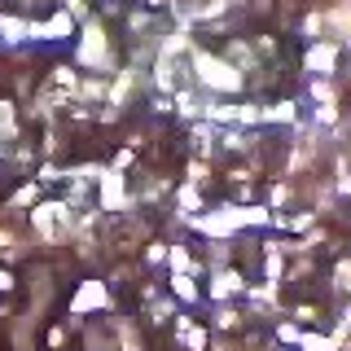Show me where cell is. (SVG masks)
<instances>
[{
    "instance_id": "cell-23",
    "label": "cell",
    "mask_w": 351,
    "mask_h": 351,
    "mask_svg": "<svg viewBox=\"0 0 351 351\" xmlns=\"http://www.w3.org/2000/svg\"><path fill=\"white\" fill-rule=\"evenodd\" d=\"M53 84H58V88H75V71H71V66H58V71H53Z\"/></svg>"
},
{
    "instance_id": "cell-12",
    "label": "cell",
    "mask_w": 351,
    "mask_h": 351,
    "mask_svg": "<svg viewBox=\"0 0 351 351\" xmlns=\"http://www.w3.org/2000/svg\"><path fill=\"white\" fill-rule=\"evenodd\" d=\"M237 290H241V277H237V272H219L215 285H211L215 299H228V294H237Z\"/></svg>"
},
{
    "instance_id": "cell-16",
    "label": "cell",
    "mask_w": 351,
    "mask_h": 351,
    "mask_svg": "<svg viewBox=\"0 0 351 351\" xmlns=\"http://www.w3.org/2000/svg\"><path fill=\"white\" fill-rule=\"evenodd\" d=\"M171 290H176V294H180V299H184V303H193V299H197V290H193V281H189V277H184V272H176V277H171Z\"/></svg>"
},
{
    "instance_id": "cell-27",
    "label": "cell",
    "mask_w": 351,
    "mask_h": 351,
    "mask_svg": "<svg viewBox=\"0 0 351 351\" xmlns=\"http://www.w3.org/2000/svg\"><path fill=\"white\" fill-rule=\"evenodd\" d=\"M27 202H36V184H27V189H18V197H14V206H27Z\"/></svg>"
},
{
    "instance_id": "cell-24",
    "label": "cell",
    "mask_w": 351,
    "mask_h": 351,
    "mask_svg": "<svg viewBox=\"0 0 351 351\" xmlns=\"http://www.w3.org/2000/svg\"><path fill=\"white\" fill-rule=\"evenodd\" d=\"M101 93H106V84H101V80H88V84L80 88V97H84V101H93V97H101Z\"/></svg>"
},
{
    "instance_id": "cell-34",
    "label": "cell",
    "mask_w": 351,
    "mask_h": 351,
    "mask_svg": "<svg viewBox=\"0 0 351 351\" xmlns=\"http://www.w3.org/2000/svg\"><path fill=\"white\" fill-rule=\"evenodd\" d=\"M22 5H27V9H31V5H40V0H22Z\"/></svg>"
},
{
    "instance_id": "cell-6",
    "label": "cell",
    "mask_w": 351,
    "mask_h": 351,
    "mask_svg": "<svg viewBox=\"0 0 351 351\" xmlns=\"http://www.w3.org/2000/svg\"><path fill=\"white\" fill-rule=\"evenodd\" d=\"M101 206H106V211H123V206H128V189H123V176H119V171L101 176Z\"/></svg>"
},
{
    "instance_id": "cell-26",
    "label": "cell",
    "mask_w": 351,
    "mask_h": 351,
    "mask_svg": "<svg viewBox=\"0 0 351 351\" xmlns=\"http://www.w3.org/2000/svg\"><path fill=\"white\" fill-rule=\"evenodd\" d=\"M215 321L224 325V329H233V325H237V312H233V307H219V316H215Z\"/></svg>"
},
{
    "instance_id": "cell-11",
    "label": "cell",
    "mask_w": 351,
    "mask_h": 351,
    "mask_svg": "<svg viewBox=\"0 0 351 351\" xmlns=\"http://www.w3.org/2000/svg\"><path fill=\"white\" fill-rule=\"evenodd\" d=\"M27 36H31V22H22V18H0V40L18 44V40H27Z\"/></svg>"
},
{
    "instance_id": "cell-7",
    "label": "cell",
    "mask_w": 351,
    "mask_h": 351,
    "mask_svg": "<svg viewBox=\"0 0 351 351\" xmlns=\"http://www.w3.org/2000/svg\"><path fill=\"white\" fill-rule=\"evenodd\" d=\"M180 71H184V66L176 58H162V53H158V62H154V84H158L162 93H180Z\"/></svg>"
},
{
    "instance_id": "cell-9",
    "label": "cell",
    "mask_w": 351,
    "mask_h": 351,
    "mask_svg": "<svg viewBox=\"0 0 351 351\" xmlns=\"http://www.w3.org/2000/svg\"><path fill=\"white\" fill-rule=\"evenodd\" d=\"M176 110H180L184 119H197V114H206V97H197V93H189V88H180V93H176Z\"/></svg>"
},
{
    "instance_id": "cell-17",
    "label": "cell",
    "mask_w": 351,
    "mask_h": 351,
    "mask_svg": "<svg viewBox=\"0 0 351 351\" xmlns=\"http://www.w3.org/2000/svg\"><path fill=\"white\" fill-rule=\"evenodd\" d=\"M197 206H202V193H197L193 184H184V189H180V211H184V215H193Z\"/></svg>"
},
{
    "instance_id": "cell-30",
    "label": "cell",
    "mask_w": 351,
    "mask_h": 351,
    "mask_svg": "<svg viewBox=\"0 0 351 351\" xmlns=\"http://www.w3.org/2000/svg\"><path fill=\"white\" fill-rule=\"evenodd\" d=\"M285 197H290V184H277V189H272V202H277V206H281V202H285Z\"/></svg>"
},
{
    "instance_id": "cell-2",
    "label": "cell",
    "mask_w": 351,
    "mask_h": 351,
    "mask_svg": "<svg viewBox=\"0 0 351 351\" xmlns=\"http://www.w3.org/2000/svg\"><path fill=\"white\" fill-rule=\"evenodd\" d=\"M80 66H93V71H110L114 58H110V40L101 31V22H88L84 27V40H80Z\"/></svg>"
},
{
    "instance_id": "cell-22",
    "label": "cell",
    "mask_w": 351,
    "mask_h": 351,
    "mask_svg": "<svg viewBox=\"0 0 351 351\" xmlns=\"http://www.w3.org/2000/svg\"><path fill=\"white\" fill-rule=\"evenodd\" d=\"M334 189L338 193H351V167H347L343 158H338V184H334Z\"/></svg>"
},
{
    "instance_id": "cell-5",
    "label": "cell",
    "mask_w": 351,
    "mask_h": 351,
    "mask_svg": "<svg viewBox=\"0 0 351 351\" xmlns=\"http://www.w3.org/2000/svg\"><path fill=\"white\" fill-rule=\"evenodd\" d=\"M75 31L71 14H53L49 22H31V40H66Z\"/></svg>"
},
{
    "instance_id": "cell-25",
    "label": "cell",
    "mask_w": 351,
    "mask_h": 351,
    "mask_svg": "<svg viewBox=\"0 0 351 351\" xmlns=\"http://www.w3.org/2000/svg\"><path fill=\"white\" fill-rule=\"evenodd\" d=\"M189 180H193V184H206V180H211V176H206V162H202V158L189 162Z\"/></svg>"
},
{
    "instance_id": "cell-19",
    "label": "cell",
    "mask_w": 351,
    "mask_h": 351,
    "mask_svg": "<svg viewBox=\"0 0 351 351\" xmlns=\"http://www.w3.org/2000/svg\"><path fill=\"white\" fill-rule=\"evenodd\" d=\"M321 31H325V14H307L303 18V36L307 40H321Z\"/></svg>"
},
{
    "instance_id": "cell-15",
    "label": "cell",
    "mask_w": 351,
    "mask_h": 351,
    "mask_svg": "<svg viewBox=\"0 0 351 351\" xmlns=\"http://www.w3.org/2000/svg\"><path fill=\"white\" fill-rule=\"evenodd\" d=\"M219 141H224V149H250V141H255V136H241L237 128H228V132H219Z\"/></svg>"
},
{
    "instance_id": "cell-18",
    "label": "cell",
    "mask_w": 351,
    "mask_h": 351,
    "mask_svg": "<svg viewBox=\"0 0 351 351\" xmlns=\"http://www.w3.org/2000/svg\"><path fill=\"white\" fill-rule=\"evenodd\" d=\"M211 141H215V132L206 128V123L193 128V145H197V154H211Z\"/></svg>"
},
{
    "instance_id": "cell-32",
    "label": "cell",
    "mask_w": 351,
    "mask_h": 351,
    "mask_svg": "<svg viewBox=\"0 0 351 351\" xmlns=\"http://www.w3.org/2000/svg\"><path fill=\"white\" fill-rule=\"evenodd\" d=\"M145 5H149V9H158V5H171V0H145Z\"/></svg>"
},
{
    "instance_id": "cell-4",
    "label": "cell",
    "mask_w": 351,
    "mask_h": 351,
    "mask_svg": "<svg viewBox=\"0 0 351 351\" xmlns=\"http://www.w3.org/2000/svg\"><path fill=\"white\" fill-rule=\"evenodd\" d=\"M303 66H307L312 75H334V71H338V44H334V40H316L312 49H307Z\"/></svg>"
},
{
    "instance_id": "cell-13",
    "label": "cell",
    "mask_w": 351,
    "mask_h": 351,
    "mask_svg": "<svg viewBox=\"0 0 351 351\" xmlns=\"http://www.w3.org/2000/svg\"><path fill=\"white\" fill-rule=\"evenodd\" d=\"M263 119H268V123H294V101H277V106H268V110H263Z\"/></svg>"
},
{
    "instance_id": "cell-28",
    "label": "cell",
    "mask_w": 351,
    "mask_h": 351,
    "mask_svg": "<svg viewBox=\"0 0 351 351\" xmlns=\"http://www.w3.org/2000/svg\"><path fill=\"white\" fill-rule=\"evenodd\" d=\"M167 259H171V268H180V272H184V268H189V255H184V250H180V246H176V250H171V255H167Z\"/></svg>"
},
{
    "instance_id": "cell-29",
    "label": "cell",
    "mask_w": 351,
    "mask_h": 351,
    "mask_svg": "<svg viewBox=\"0 0 351 351\" xmlns=\"http://www.w3.org/2000/svg\"><path fill=\"white\" fill-rule=\"evenodd\" d=\"M277 334L285 338V343H303V334H299V329H294V325H281V329H277Z\"/></svg>"
},
{
    "instance_id": "cell-21",
    "label": "cell",
    "mask_w": 351,
    "mask_h": 351,
    "mask_svg": "<svg viewBox=\"0 0 351 351\" xmlns=\"http://www.w3.org/2000/svg\"><path fill=\"white\" fill-rule=\"evenodd\" d=\"M303 351H334V338H316V334H307V338H303Z\"/></svg>"
},
{
    "instance_id": "cell-33",
    "label": "cell",
    "mask_w": 351,
    "mask_h": 351,
    "mask_svg": "<svg viewBox=\"0 0 351 351\" xmlns=\"http://www.w3.org/2000/svg\"><path fill=\"white\" fill-rule=\"evenodd\" d=\"M5 114H9V106H5V101H0V119H5Z\"/></svg>"
},
{
    "instance_id": "cell-1",
    "label": "cell",
    "mask_w": 351,
    "mask_h": 351,
    "mask_svg": "<svg viewBox=\"0 0 351 351\" xmlns=\"http://www.w3.org/2000/svg\"><path fill=\"white\" fill-rule=\"evenodd\" d=\"M193 71H197V84L211 88V93H241V84H246L237 66H228L215 53H193Z\"/></svg>"
},
{
    "instance_id": "cell-3",
    "label": "cell",
    "mask_w": 351,
    "mask_h": 351,
    "mask_svg": "<svg viewBox=\"0 0 351 351\" xmlns=\"http://www.w3.org/2000/svg\"><path fill=\"white\" fill-rule=\"evenodd\" d=\"M71 224H75V219H71V206H66V202H44V206H36V228L49 241L62 237Z\"/></svg>"
},
{
    "instance_id": "cell-10",
    "label": "cell",
    "mask_w": 351,
    "mask_h": 351,
    "mask_svg": "<svg viewBox=\"0 0 351 351\" xmlns=\"http://www.w3.org/2000/svg\"><path fill=\"white\" fill-rule=\"evenodd\" d=\"M106 290H101V281H88L84 290H80V299H75V312H88V307H106Z\"/></svg>"
},
{
    "instance_id": "cell-8",
    "label": "cell",
    "mask_w": 351,
    "mask_h": 351,
    "mask_svg": "<svg viewBox=\"0 0 351 351\" xmlns=\"http://www.w3.org/2000/svg\"><path fill=\"white\" fill-rule=\"evenodd\" d=\"M325 27L338 40H351V0H338L334 9H325Z\"/></svg>"
},
{
    "instance_id": "cell-14",
    "label": "cell",
    "mask_w": 351,
    "mask_h": 351,
    "mask_svg": "<svg viewBox=\"0 0 351 351\" xmlns=\"http://www.w3.org/2000/svg\"><path fill=\"white\" fill-rule=\"evenodd\" d=\"M312 97L321 106H338V88L329 84V80H312Z\"/></svg>"
},
{
    "instance_id": "cell-31",
    "label": "cell",
    "mask_w": 351,
    "mask_h": 351,
    "mask_svg": "<svg viewBox=\"0 0 351 351\" xmlns=\"http://www.w3.org/2000/svg\"><path fill=\"white\" fill-rule=\"evenodd\" d=\"M9 285H14V281H9V272H0V290H9Z\"/></svg>"
},
{
    "instance_id": "cell-20",
    "label": "cell",
    "mask_w": 351,
    "mask_h": 351,
    "mask_svg": "<svg viewBox=\"0 0 351 351\" xmlns=\"http://www.w3.org/2000/svg\"><path fill=\"white\" fill-rule=\"evenodd\" d=\"M334 285H338V290H351V259H343L334 268Z\"/></svg>"
}]
</instances>
